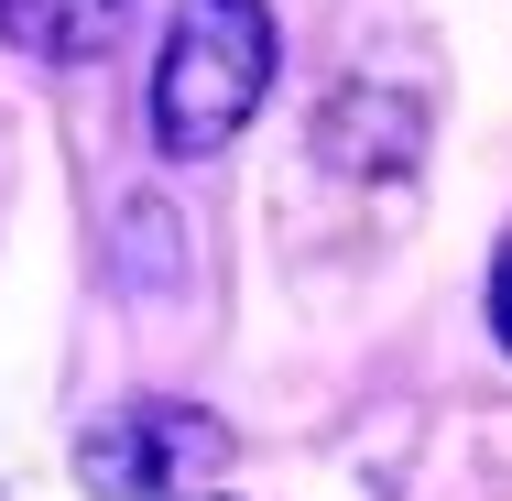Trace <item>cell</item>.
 <instances>
[{"instance_id":"3957f363","label":"cell","mask_w":512,"mask_h":501,"mask_svg":"<svg viewBox=\"0 0 512 501\" xmlns=\"http://www.w3.org/2000/svg\"><path fill=\"white\" fill-rule=\"evenodd\" d=\"M120 22H131V0H0V33H11L22 55H44V66H88V55H109Z\"/></svg>"},{"instance_id":"277c9868","label":"cell","mask_w":512,"mask_h":501,"mask_svg":"<svg viewBox=\"0 0 512 501\" xmlns=\"http://www.w3.org/2000/svg\"><path fill=\"white\" fill-rule=\"evenodd\" d=\"M491 338L512 349V240H502V262H491Z\"/></svg>"},{"instance_id":"6da1fadb","label":"cell","mask_w":512,"mask_h":501,"mask_svg":"<svg viewBox=\"0 0 512 501\" xmlns=\"http://www.w3.org/2000/svg\"><path fill=\"white\" fill-rule=\"evenodd\" d=\"M273 88V11L262 0H175L164 66H153V142L164 164H207L251 131Z\"/></svg>"},{"instance_id":"7a4b0ae2","label":"cell","mask_w":512,"mask_h":501,"mask_svg":"<svg viewBox=\"0 0 512 501\" xmlns=\"http://www.w3.org/2000/svg\"><path fill=\"white\" fill-rule=\"evenodd\" d=\"M207 458H218V425H207L197 403H120V414H99L77 436V480L99 501H164Z\"/></svg>"}]
</instances>
